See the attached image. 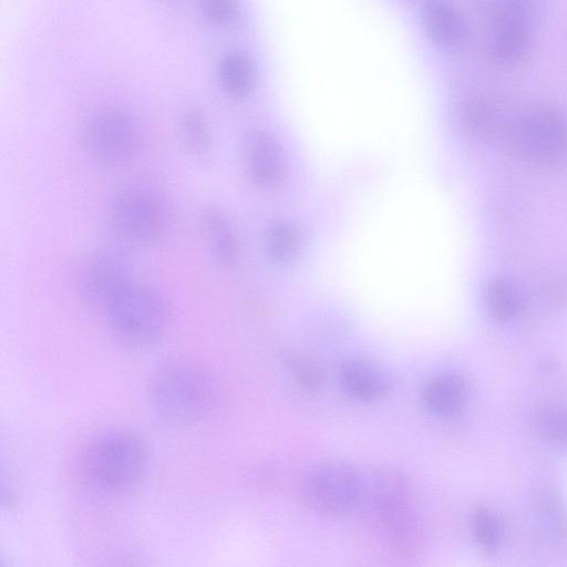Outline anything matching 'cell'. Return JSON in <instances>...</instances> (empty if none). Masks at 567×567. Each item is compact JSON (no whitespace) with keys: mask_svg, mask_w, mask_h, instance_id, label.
<instances>
[{"mask_svg":"<svg viewBox=\"0 0 567 567\" xmlns=\"http://www.w3.org/2000/svg\"><path fill=\"white\" fill-rule=\"evenodd\" d=\"M373 522L389 547L396 554L413 557L424 546V532L415 511L410 483L398 470L382 468L363 484Z\"/></svg>","mask_w":567,"mask_h":567,"instance_id":"cell-1","label":"cell"},{"mask_svg":"<svg viewBox=\"0 0 567 567\" xmlns=\"http://www.w3.org/2000/svg\"><path fill=\"white\" fill-rule=\"evenodd\" d=\"M81 473L86 483L103 493H123L135 487L148 467L146 445L136 434L107 431L84 449Z\"/></svg>","mask_w":567,"mask_h":567,"instance_id":"cell-2","label":"cell"},{"mask_svg":"<svg viewBox=\"0 0 567 567\" xmlns=\"http://www.w3.org/2000/svg\"><path fill=\"white\" fill-rule=\"evenodd\" d=\"M147 393L156 415L175 425L202 421L208 415L215 400L210 375L189 363H172L161 368L153 374Z\"/></svg>","mask_w":567,"mask_h":567,"instance_id":"cell-3","label":"cell"},{"mask_svg":"<svg viewBox=\"0 0 567 567\" xmlns=\"http://www.w3.org/2000/svg\"><path fill=\"white\" fill-rule=\"evenodd\" d=\"M100 309L114 337L134 349L155 344L168 324L165 299L155 289L134 279L120 288Z\"/></svg>","mask_w":567,"mask_h":567,"instance_id":"cell-4","label":"cell"},{"mask_svg":"<svg viewBox=\"0 0 567 567\" xmlns=\"http://www.w3.org/2000/svg\"><path fill=\"white\" fill-rule=\"evenodd\" d=\"M502 140L524 164L551 169L567 163V114L554 106H538L507 122Z\"/></svg>","mask_w":567,"mask_h":567,"instance_id":"cell-5","label":"cell"},{"mask_svg":"<svg viewBox=\"0 0 567 567\" xmlns=\"http://www.w3.org/2000/svg\"><path fill=\"white\" fill-rule=\"evenodd\" d=\"M168 223L165 197L147 184L124 186L111 202V228L125 247L145 248L157 243L166 233Z\"/></svg>","mask_w":567,"mask_h":567,"instance_id":"cell-6","label":"cell"},{"mask_svg":"<svg viewBox=\"0 0 567 567\" xmlns=\"http://www.w3.org/2000/svg\"><path fill=\"white\" fill-rule=\"evenodd\" d=\"M86 153L105 167L130 163L141 146V133L135 120L116 106H102L92 112L83 127Z\"/></svg>","mask_w":567,"mask_h":567,"instance_id":"cell-7","label":"cell"},{"mask_svg":"<svg viewBox=\"0 0 567 567\" xmlns=\"http://www.w3.org/2000/svg\"><path fill=\"white\" fill-rule=\"evenodd\" d=\"M363 482L358 471L342 461H326L307 475L303 497L313 511L341 516L350 513L361 501Z\"/></svg>","mask_w":567,"mask_h":567,"instance_id":"cell-8","label":"cell"},{"mask_svg":"<svg viewBox=\"0 0 567 567\" xmlns=\"http://www.w3.org/2000/svg\"><path fill=\"white\" fill-rule=\"evenodd\" d=\"M133 280L126 259L117 251L94 255L84 268L82 288L87 299L101 308L120 288Z\"/></svg>","mask_w":567,"mask_h":567,"instance_id":"cell-9","label":"cell"},{"mask_svg":"<svg viewBox=\"0 0 567 567\" xmlns=\"http://www.w3.org/2000/svg\"><path fill=\"white\" fill-rule=\"evenodd\" d=\"M246 164L251 181L260 186L272 187L281 181V152L276 140L266 132H255L248 137Z\"/></svg>","mask_w":567,"mask_h":567,"instance_id":"cell-10","label":"cell"},{"mask_svg":"<svg viewBox=\"0 0 567 567\" xmlns=\"http://www.w3.org/2000/svg\"><path fill=\"white\" fill-rule=\"evenodd\" d=\"M344 392L361 401L382 398L389 390V380L384 372L363 358L347 360L339 373Z\"/></svg>","mask_w":567,"mask_h":567,"instance_id":"cell-11","label":"cell"},{"mask_svg":"<svg viewBox=\"0 0 567 567\" xmlns=\"http://www.w3.org/2000/svg\"><path fill=\"white\" fill-rule=\"evenodd\" d=\"M427 37L437 45L452 48L466 34V24L460 11L446 0H430L423 11Z\"/></svg>","mask_w":567,"mask_h":567,"instance_id":"cell-12","label":"cell"},{"mask_svg":"<svg viewBox=\"0 0 567 567\" xmlns=\"http://www.w3.org/2000/svg\"><path fill=\"white\" fill-rule=\"evenodd\" d=\"M467 393L466 380L457 373L446 372L435 375L425 384L422 400L431 413L447 416L465 404Z\"/></svg>","mask_w":567,"mask_h":567,"instance_id":"cell-13","label":"cell"},{"mask_svg":"<svg viewBox=\"0 0 567 567\" xmlns=\"http://www.w3.org/2000/svg\"><path fill=\"white\" fill-rule=\"evenodd\" d=\"M200 220L214 258L220 266L230 267L236 260L238 245L227 215L210 204L203 209Z\"/></svg>","mask_w":567,"mask_h":567,"instance_id":"cell-14","label":"cell"},{"mask_svg":"<svg viewBox=\"0 0 567 567\" xmlns=\"http://www.w3.org/2000/svg\"><path fill=\"white\" fill-rule=\"evenodd\" d=\"M482 303L488 316L499 322L516 319L524 309L519 287L505 277H495L485 284L482 289Z\"/></svg>","mask_w":567,"mask_h":567,"instance_id":"cell-15","label":"cell"},{"mask_svg":"<svg viewBox=\"0 0 567 567\" xmlns=\"http://www.w3.org/2000/svg\"><path fill=\"white\" fill-rule=\"evenodd\" d=\"M458 120L462 131L473 138H486L496 131L502 134L505 127L496 104L482 97L466 101L460 110Z\"/></svg>","mask_w":567,"mask_h":567,"instance_id":"cell-16","label":"cell"},{"mask_svg":"<svg viewBox=\"0 0 567 567\" xmlns=\"http://www.w3.org/2000/svg\"><path fill=\"white\" fill-rule=\"evenodd\" d=\"M218 78L223 89L230 95H249L256 83V72L251 60L241 52H228L218 63Z\"/></svg>","mask_w":567,"mask_h":567,"instance_id":"cell-17","label":"cell"},{"mask_svg":"<svg viewBox=\"0 0 567 567\" xmlns=\"http://www.w3.org/2000/svg\"><path fill=\"white\" fill-rule=\"evenodd\" d=\"M267 246L270 260L278 266H286L292 262L298 255L299 233L288 223H277L269 230Z\"/></svg>","mask_w":567,"mask_h":567,"instance_id":"cell-18","label":"cell"},{"mask_svg":"<svg viewBox=\"0 0 567 567\" xmlns=\"http://www.w3.org/2000/svg\"><path fill=\"white\" fill-rule=\"evenodd\" d=\"M532 429L543 440L567 445V412L550 405L534 410Z\"/></svg>","mask_w":567,"mask_h":567,"instance_id":"cell-19","label":"cell"},{"mask_svg":"<svg viewBox=\"0 0 567 567\" xmlns=\"http://www.w3.org/2000/svg\"><path fill=\"white\" fill-rule=\"evenodd\" d=\"M182 135L187 150L197 157L210 152L212 136L207 120L202 111L188 110L182 118Z\"/></svg>","mask_w":567,"mask_h":567,"instance_id":"cell-20","label":"cell"},{"mask_svg":"<svg viewBox=\"0 0 567 567\" xmlns=\"http://www.w3.org/2000/svg\"><path fill=\"white\" fill-rule=\"evenodd\" d=\"M475 540L486 551H495L501 542V527L497 518L486 508H480L472 518Z\"/></svg>","mask_w":567,"mask_h":567,"instance_id":"cell-21","label":"cell"},{"mask_svg":"<svg viewBox=\"0 0 567 567\" xmlns=\"http://www.w3.org/2000/svg\"><path fill=\"white\" fill-rule=\"evenodd\" d=\"M203 16L214 25L228 27L240 16L238 0H198Z\"/></svg>","mask_w":567,"mask_h":567,"instance_id":"cell-22","label":"cell"},{"mask_svg":"<svg viewBox=\"0 0 567 567\" xmlns=\"http://www.w3.org/2000/svg\"><path fill=\"white\" fill-rule=\"evenodd\" d=\"M289 365L296 380L309 390H317L322 384V375L319 370L311 364L297 359L290 360Z\"/></svg>","mask_w":567,"mask_h":567,"instance_id":"cell-23","label":"cell"},{"mask_svg":"<svg viewBox=\"0 0 567 567\" xmlns=\"http://www.w3.org/2000/svg\"><path fill=\"white\" fill-rule=\"evenodd\" d=\"M544 299L548 306H563L567 303V277L557 276L545 288Z\"/></svg>","mask_w":567,"mask_h":567,"instance_id":"cell-24","label":"cell"}]
</instances>
